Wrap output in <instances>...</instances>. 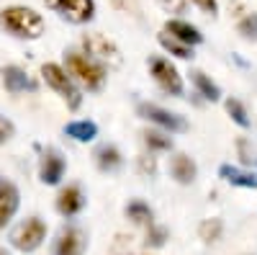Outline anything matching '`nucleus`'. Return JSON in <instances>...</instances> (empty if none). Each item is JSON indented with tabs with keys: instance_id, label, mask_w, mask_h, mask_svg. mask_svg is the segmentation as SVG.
<instances>
[{
	"instance_id": "obj_1",
	"label": "nucleus",
	"mask_w": 257,
	"mask_h": 255,
	"mask_svg": "<svg viewBox=\"0 0 257 255\" xmlns=\"http://www.w3.org/2000/svg\"><path fill=\"white\" fill-rule=\"evenodd\" d=\"M0 26L11 31L18 39H39L44 34V18L34 8L26 6H11L0 11Z\"/></svg>"
},
{
	"instance_id": "obj_2",
	"label": "nucleus",
	"mask_w": 257,
	"mask_h": 255,
	"mask_svg": "<svg viewBox=\"0 0 257 255\" xmlns=\"http://www.w3.org/2000/svg\"><path fill=\"white\" fill-rule=\"evenodd\" d=\"M64 70L70 75H75L88 91H100L103 82H105V70L90 54H82V52H67L64 54Z\"/></svg>"
},
{
	"instance_id": "obj_3",
	"label": "nucleus",
	"mask_w": 257,
	"mask_h": 255,
	"mask_svg": "<svg viewBox=\"0 0 257 255\" xmlns=\"http://www.w3.org/2000/svg\"><path fill=\"white\" fill-rule=\"evenodd\" d=\"M41 75H44V80L49 82V88L57 91V93L62 96V101L67 103L70 109H80V101H82V98H80L77 88L72 85L67 70L59 67V65H54V62H47V65H41Z\"/></svg>"
},
{
	"instance_id": "obj_4",
	"label": "nucleus",
	"mask_w": 257,
	"mask_h": 255,
	"mask_svg": "<svg viewBox=\"0 0 257 255\" xmlns=\"http://www.w3.org/2000/svg\"><path fill=\"white\" fill-rule=\"evenodd\" d=\"M47 237V224L41 222L39 217H29L26 222H21L16 229H13V235H11V242L16 250L21 252H34L41 242H44Z\"/></svg>"
},
{
	"instance_id": "obj_5",
	"label": "nucleus",
	"mask_w": 257,
	"mask_h": 255,
	"mask_svg": "<svg viewBox=\"0 0 257 255\" xmlns=\"http://www.w3.org/2000/svg\"><path fill=\"white\" fill-rule=\"evenodd\" d=\"M44 3L70 24H88L95 16V0H44Z\"/></svg>"
},
{
	"instance_id": "obj_6",
	"label": "nucleus",
	"mask_w": 257,
	"mask_h": 255,
	"mask_svg": "<svg viewBox=\"0 0 257 255\" xmlns=\"http://www.w3.org/2000/svg\"><path fill=\"white\" fill-rule=\"evenodd\" d=\"M149 67H152V75H155L157 85H160L165 93H170V96H183V77H180V72L175 70V65H170V62L162 59V57H155L152 62H149Z\"/></svg>"
},
{
	"instance_id": "obj_7",
	"label": "nucleus",
	"mask_w": 257,
	"mask_h": 255,
	"mask_svg": "<svg viewBox=\"0 0 257 255\" xmlns=\"http://www.w3.org/2000/svg\"><path fill=\"white\" fill-rule=\"evenodd\" d=\"M139 114L149 121H155L157 126H162V129H167V132H185L188 129L183 116L162 109V106H155V103H139Z\"/></svg>"
},
{
	"instance_id": "obj_8",
	"label": "nucleus",
	"mask_w": 257,
	"mask_h": 255,
	"mask_svg": "<svg viewBox=\"0 0 257 255\" xmlns=\"http://www.w3.org/2000/svg\"><path fill=\"white\" fill-rule=\"evenodd\" d=\"M64 167H67V162H64L62 152L54 150V147H47L44 152H41V160H39V178L41 183L47 186H57L64 176Z\"/></svg>"
},
{
	"instance_id": "obj_9",
	"label": "nucleus",
	"mask_w": 257,
	"mask_h": 255,
	"mask_svg": "<svg viewBox=\"0 0 257 255\" xmlns=\"http://www.w3.org/2000/svg\"><path fill=\"white\" fill-rule=\"evenodd\" d=\"M88 247V237L85 232L77 227H64L59 232V237L54 240V250L52 255H82Z\"/></svg>"
},
{
	"instance_id": "obj_10",
	"label": "nucleus",
	"mask_w": 257,
	"mask_h": 255,
	"mask_svg": "<svg viewBox=\"0 0 257 255\" xmlns=\"http://www.w3.org/2000/svg\"><path fill=\"white\" fill-rule=\"evenodd\" d=\"M82 47H85V54H90L93 59H108L113 65H118L121 57H118V47L113 44L111 39H105L103 34H88L82 36Z\"/></svg>"
},
{
	"instance_id": "obj_11",
	"label": "nucleus",
	"mask_w": 257,
	"mask_h": 255,
	"mask_svg": "<svg viewBox=\"0 0 257 255\" xmlns=\"http://www.w3.org/2000/svg\"><path fill=\"white\" fill-rule=\"evenodd\" d=\"M18 204H21L18 188L11 181L0 178V229H3L13 219V214L18 211Z\"/></svg>"
},
{
	"instance_id": "obj_12",
	"label": "nucleus",
	"mask_w": 257,
	"mask_h": 255,
	"mask_svg": "<svg viewBox=\"0 0 257 255\" xmlns=\"http://www.w3.org/2000/svg\"><path fill=\"white\" fill-rule=\"evenodd\" d=\"M82 206H85V196H82L80 186H67V188L59 191V196H57V211H59L62 217H75Z\"/></svg>"
},
{
	"instance_id": "obj_13",
	"label": "nucleus",
	"mask_w": 257,
	"mask_h": 255,
	"mask_svg": "<svg viewBox=\"0 0 257 255\" xmlns=\"http://www.w3.org/2000/svg\"><path fill=\"white\" fill-rule=\"evenodd\" d=\"M165 31H167L170 36H175V39L185 41V44H190V47H196V44H201V41H203V34H201L196 26H193V24H188V21H180V18L167 21V24H165Z\"/></svg>"
},
{
	"instance_id": "obj_14",
	"label": "nucleus",
	"mask_w": 257,
	"mask_h": 255,
	"mask_svg": "<svg viewBox=\"0 0 257 255\" xmlns=\"http://www.w3.org/2000/svg\"><path fill=\"white\" fill-rule=\"evenodd\" d=\"M93 157H95V165L103 170V173H113V170H118L123 165V157L118 152V147H113V144H100Z\"/></svg>"
},
{
	"instance_id": "obj_15",
	"label": "nucleus",
	"mask_w": 257,
	"mask_h": 255,
	"mask_svg": "<svg viewBox=\"0 0 257 255\" xmlns=\"http://www.w3.org/2000/svg\"><path fill=\"white\" fill-rule=\"evenodd\" d=\"M3 82H6V88H8L11 93L34 91V82H31V77H29L24 70H21V67H16V65L3 67Z\"/></svg>"
},
{
	"instance_id": "obj_16",
	"label": "nucleus",
	"mask_w": 257,
	"mask_h": 255,
	"mask_svg": "<svg viewBox=\"0 0 257 255\" xmlns=\"http://www.w3.org/2000/svg\"><path fill=\"white\" fill-rule=\"evenodd\" d=\"M170 170H173V178L178 183H183V186L193 183V181H196V173H198L196 162H193L188 155H175L173 162H170Z\"/></svg>"
},
{
	"instance_id": "obj_17",
	"label": "nucleus",
	"mask_w": 257,
	"mask_h": 255,
	"mask_svg": "<svg viewBox=\"0 0 257 255\" xmlns=\"http://www.w3.org/2000/svg\"><path fill=\"white\" fill-rule=\"evenodd\" d=\"M126 217L132 219L134 224L147 227V229L155 224V214H152V209H149L144 201H139V199H134L132 204H126Z\"/></svg>"
},
{
	"instance_id": "obj_18",
	"label": "nucleus",
	"mask_w": 257,
	"mask_h": 255,
	"mask_svg": "<svg viewBox=\"0 0 257 255\" xmlns=\"http://www.w3.org/2000/svg\"><path fill=\"white\" fill-rule=\"evenodd\" d=\"M221 178H226L231 186H242V188H257V176L254 173H244V170L234 167V165H221Z\"/></svg>"
},
{
	"instance_id": "obj_19",
	"label": "nucleus",
	"mask_w": 257,
	"mask_h": 255,
	"mask_svg": "<svg viewBox=\"0 0 257 255\" xmlns=\"http://www.w3.org/2000/svg\"><path fill=\"white\" fill-rule=\"evenodd\" d=\"M64 134L77 139V142H90V139L98 137V126L93 121H72V124L64 126Z\"/></svg>"
},
{
	"instance_id": "obj_20",
	"label": "nucleus",
	"mask_w": 257,
	"mask_h": 255,
	"mask_svg": "<svg viewBox=\"0 0 257 255\" xmlns=\"http://www.w3.org/2000/svg\"><path fill=\"white\" fill-rule=\"evenodd\" d=\"M160 44H162L170 54H175V57H180V59H190V57H193V47L185 44V41H180V39H175V36H170L167 31L160 34Z\"/></svg>"
},
{
	"instance_id": "obj_21",
	"label": "nucleus",
	"mask_w": 257,
	"mask_h": 255,
	"mask_svg": "<svg viewBox=\"0 0 257 255\" xmlns=\"http://www.w3.org/2000/svg\"><path fill=\"white\" fill-rule=\"evenodd\" d=\"M193 82H196V88H198V93L206 98V101H219L221 98V88L213 80H208L203 72H193Z\"/></svg>"
},
{
	"instance_id": "obj_22",
	"label": "nucleus",
	"mask_w": 257,
	"mask_h": 255,
	"mask_svg": "<svg viewBox=\"0 0 257 255\" xmlns=\"http://www.w3.org/2000/svg\"><path fill=\"white\" fill-rule=\"evenodd\" d=\"M142 137H144V144L149 147V150H170V147H173V139H170L167 134H162V132L147 129Z\"/></svg>"
},
{
	"instance_id": "obj_23",
	"label": "nucleus",
	"mask_w": 257,
	"mask_h": 255,
	"mask_svg": "<svg viewBox=\"0 0 257 255\" xmlns=\"http://www.w3.org/2000/svg\"><path fill=\"white\" fill-rule=\"evenodd\" d=\"M226 111H229L231 121H234V124H239L242 129H247V126H249V116H247L244 106H242L237 98H229V101H226Z\"/></svg>"
},
{
	"instance_id": "obj_24",
	"label": "nucleus",
	"mask_w": 257,
	"mask_h": 255,
	"mask_svg": "<svg viewBox=\"0 0 257 255\" xmlns=\"http://www.w3.org/2000/svg\"><path fill=\"white\" fill-rule=\"evenodd\" d=\"M198 235L203 242H216L221 237V219H206L198 227Z\"/></svg>"
},
{
	"instance_id": "obj_25",
	"label": "nucleus",
	"mask_w": 257,
	"mask_h": 255,
	"mask_svg": "<svg viewBox=\"0 0 257 255\" xmlns=\"http://www.w3.org/2000/svg\"><path fill=\"white\" fill-rule=\"evenodd\" d=\"M237 31H239L247 41H257V13H247L239 24H237Z\"/></svg>"
},
{
	"instance_id": "obj_26",
	"label": "nucleus",
	"mask_w": 257,
	"mask_h": 255,
	"mask_svg": "<svg viewBox=\"0 0 257 255\" xmlns=\"http://www.w3.org/2000/svg\"><path fill=\"white\" fill-rule=\"evenodd\" d=\"M165 240H167V232L162 229V227H149V232H147V245H152V247H162L165 245Z\"/></svg>"
},
{
	"instance_id": "obj_27",
	"label": "nucleus",
	"mask_w": 257,
	"mask_h": 255,
	"mask_svg": "<svg viewBox=\"0 0 257 255\" xmlns=\"http://www.w3.org/2000/svg\"><path fill=\"white\" fill-rule=\"evenodd\" d=\"M13 134H16V126H13L8 119L0 116V144H6V142H8Z\"/></svg>"
},
{
	"instance_id": "obj_28",
	"label": "nucleus",
	"mask_w": 257,
	"mask_h": 255,
	"mask_svg": "<svg viewBox=\"0 0 257 255\" xmlns=\"http://www.w3.org/2000/svg\"><path fill=\"white\" fill-rule=\"evenodd\" d=\"M190 3H196L203 13H211V16L219 13V0H190Z\"/></svg>"
},
{
	"instance_id": "obj_29",
	"label": "nucleus",
	"mask_w": 257,
	"mask_h": 255,
	"mask_svg": "<svg viewBox=\"0 0 257 255\" xmlns=\"http://www.w3.org/2000/svg\"><path fill=\"white\" fill-rule=\"evenodd\" d=\"M0 255H8V250H3V247H0Z\"/></svg>"
}]
</instances>
